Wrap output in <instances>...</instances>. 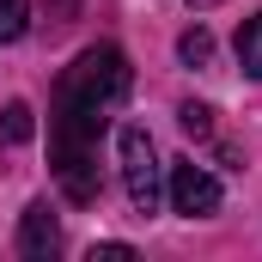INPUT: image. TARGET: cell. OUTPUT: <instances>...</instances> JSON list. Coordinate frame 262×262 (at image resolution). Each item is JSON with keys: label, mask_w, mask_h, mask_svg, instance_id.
I'll return each instance as SVG.
<instances>
[{"label": "cell", "mask_w": 262, "mask_h": 262, "mask_svg": "<svg viewBox=\"0 0 262 262\" xmlns=\"http://www.w3.org/2000/svg\"><path fill=\"white\" fill-rule=\"evenodd\" d=\"M128 244H92V262H128Z\"/></svg>", "instance_id": "10"}, {"label": "cell", "mask_w": 262, "mask_h": 262, "mask_svg": "<svg viewBox=\"0 0 262 262\" xmlns=\"http://www.w3.org/2000/svg\"><path fill=\"white\" fill-rule=\"evenodd\" d=\"M55 250H61V226H55L49 201H31V207L18 213V256L25 262H49Z\"/></svg>", "instance_id": "4"}, {"label": "cell", "mask_w": 262, "mask_h": 262, "mask_svg": "<svg viewBox=\"0 0 262 262\" xmlns=\"http://www.w3.org/2000/svg\"><path fill=\"white\" fill-rule=\"evenodd\" d=\"M116 152H122V189H128L134 213H159L165 201V171H159V152H152V134L146 128H122L116 134Z\"/></svg>", "instance_id": "2"}, {"label": "cell", "mask_w": 262, "mask_h": 262, "mask_svg": "<svg viewBox=\"0 0 262 262\" xmlns=\"http://www.w3.org/2000/svg\"><path fill=\"white\" fill-rule=\"evenodd\" d=\"M189 6H195V12H207V6H220V0H189Z\"/></svg>", "instance_id": "11"}, {"label": "cell", "mask_w": 262, "mask_h": 262, "mask_svg": "<svg viewBox=\"0 0 262 262\" xmlns=\"http://www.w3.org/2000/svg\"><path fill=\"white\" fill-rule=\"evenodd\" d=\"M31 134H37V116H31V104H25V98H12V104L0 110V140H6V146H25Z\"/></svg>", "instance_id": "6"}, {"label": "cell", "mask_w": 262, "mask_h": 262, "mask_svg": "<svg viewBox=\"0 0 262 262\" xmlns=\"http://www.w3.org/2000/svg\"><path fill=\"white\" fill-rule=\"evenodd\" d=\"M31 31V0H0V43H18Z\"/></svg>", "instance_id": "7"}, {"label": "cell", "mask_w": 262, "mask_h": 262, "mask_svg": "<svg viewBox=\"0 0 262 262\" xmlns=\"http://www.w3.org/2000/svg\"><path fill=\"white\" fill-rule=\"evenodd\" d=\"M171 207L183 220H213L220 213V183L201 171L195 159H171Z\"/></svg>", "instance_id": "3"}, {"label": "cell", "mask_w": 262, "mask_h": 262, "mask_svg": "<svg viewBox=\"0 0 262 262\" xmlns=\"http://www.w3.org/2000/svg\"><path fill=\"white\" fill-rule=\"evenodd\" d=\"M177 122H183V134H195V140H213V110L207 104H183Z\"/></svg>", "instance_id": "9"}, {"label": "cell", "mask_w": 262, "mask_h": 262, "mask_svg": "<svg viewBox=\"0 0 262 262\" xmlns=\"http://www.w3.org/2000/svg\"><path fill=\"white\" fill-rule=\"evenodd\" d=\"M177 55H183L189 67H207V61H213V37H207L201 25H189V31L177 37Z\"/></svg>", "instance_id": "8"}, {"label": "cell", "mask_w": 262, "mask_h": 262, "mask_svg": "<svg viewBox=\"0 0 262 262\" xmlns=\"http://www.w3.org/2000/svg\"><path fill=\"white\" fill-rule=\"evenodd\" d=\"M67 85H79L85 98H98L104 110H116L122 98H128V85H134V67H128V55L116 49V43H98V49H85L79 61L61 73Z\"/></svg>", "instance_id": "1"}, {"label": "cell", "mask_w": 262, "mask_h": 262, "mask_svg": "<svg viewBox=\"0 0 262 262\" xmlns=\"http://www.w3.org/2000/svg\"><path fill=\"white\" fill-rule=\"evenodd\" d=\"M238 67H244L250 79H262V12H250V18L238 25Z\"/></svg>", "instance_id": "5"}]
</instances>
